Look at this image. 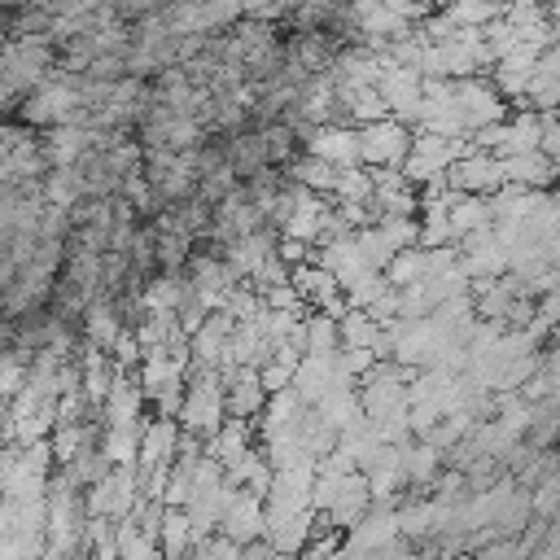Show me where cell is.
<instances>
[{
  "label": "cell",
  "instance_id": "7a4b0ae2",
  "mask_svg": "<svg viewBox=\"0 0 560 560\" xmlns=\"http://www.w3.org/2000/svg\"><path fill=\"white\" fill-rule=\"evenodd\" d=\"M0 346H13V315L0 311Z\"/></svg>",
  "mask_w": 560,
  "mask_h": 560
},
{
  "label": "cell",
  "instance_id": "6da1fadb",
  "mask_svg": "<svg viewBox=\"0 0 560 560\" xmlns=\"http://www.w3.org/2000/svg\"><path fill=\"white\" fill-rule=\"evenodd\" d=\"M18 101H22V92H13V88L0 79V118H4L9 109H18Z\"/></svg>",
  "mask_w": 560,
  "mask_h": 560
}]
</instances>
